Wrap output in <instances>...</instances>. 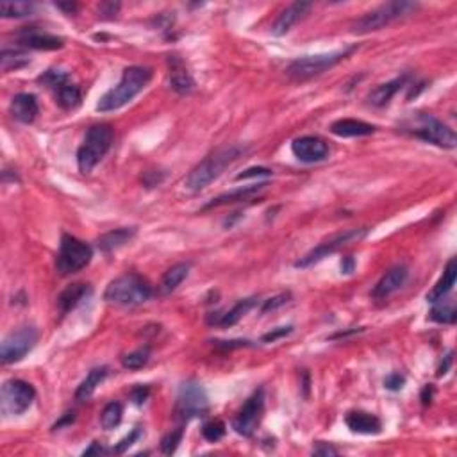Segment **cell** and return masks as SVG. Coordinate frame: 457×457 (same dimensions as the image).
Instances as JSON below:
<instances>
[{"mask_svg": "<svg viewBox=\"0 0 457 457\" xmlns=\"http://www.w3.org/2000/svg\"><path fill=\"white\" fill-rule=\"evenodd\" d=\"M243 154L245 147L241 145H231L217 150V152L207 156L202 163H198L197 166L190 171V176L184 181V188H186L190 193H200V191L206 190L213 181H217L234 161L240 159Z\"/></svg>", "mask_w": 457, "mask_h": 457, "instance_id": "1", "label": "cell"}, {"mask_svg": "<svg viewBox=\"0 0 457 457\" xmlns=\"http://www.w3.org/2000/svg\"><path fill=\"white\" fill-rule=\"evenodd\" d=\"M152 79V70L145 66H129L123 70V75L120 83L111 88L109 92L104 93L102 99L97 104V111L100 113H109L116 111L129 104L138 93H141L147 88V84Z\"/></svg>", "mask_w": 457, "mask_h": 457, "instance_id": "2", "label": "cell"}, {"mask_svg": "<svg viewBox=\"0 0 457 457\" xmlns=\"http://www.w3.org/2000/svg\"><path fill=\"white\" fill-rule=\"evenodd\" d=\"M400 130L413 134L427 143L441 147V149H456L457 145L456 133L432 114L411 113L408 118L400 122Z\"/></svg>", "mask_w": 457, "mask_h": 457, "instance_id": "3", "label": "cell"}, {"mask_svg": "<svg viewBox=\"0 0 457 457\" xmlns=\"http://www.w3.org/2000/svg\"><path fill=\"white\" fill-rule=\"evenodd\" d=\"M113 140L114 130L107 123H99L88 130L83 145L77 150V166L80 173H90L100 163V159L109 152Z\"/></svg>", "mask_w": 457, "mask_h": 457, "instance_id": "4", "label": "cell"}, {"mask_svg": "<svg viewBox=\"0 0 457 457\" xmlns=\"http://www.w3.org/2000/svg\"><path fill=\"white\" fill-rule=\"evenodd\" d=\"M152 297V286L136 274H126L114 279L104 291V298L116 305H140Z\"/></svg>", "mask_w": 457, "mask_h": 457, "instance_id": "5", "label": "cell"}, {"mask_svg": "<svg viewBox=\"0 0 457 457\" xmlns=\"http://www.w3.org/2000/svg\"><path fill=\"white\" fill-rule=\"evenodd\" d=\"M418 4L415 2H406V0H395V2H386V4L379 6V8L372 9L370 13L362 15L361 18L355 20L352 23V32L358 35H366V32L381 31L389 23L396 22V20L409 16L411 13L416 11Z\"/></svg>", "mask_w": 457, "mask_h": 457, "instance_id": "6", "label": "cell"}, {"mask_svg": "<svg viewBox=\"0 0 457 457\" xmlns=\"http://www.w3.org/2000/svg\"><path fill=\"white\" fill-rule=\"evenodd\" d=\"M354 49L339 50V52L331 54H318V56H305L300 59H295L288 68L286 73L288 77L293 80H309L312 77L322 75L324 72L331 70L332 66H336L338 63H341L347 56H351Z\"/></svg>", "mask_w": 457, "mask_h": 457, "instance_id": "7", "label": "cell"}, {"mask_svg": "<svg viewBox=\"0 0 457 457\" xmlns=\"http://www.w3.org/2000/svg\"><path fill=\"white\" fill-rule=\"evenodd\" d=\"M92 257L93 250L88 243H84V241L77 240V238L70 236V234H63L56 268L61 275L77 274V272L88 267Z\"/></svg>", "mask_w": 457, "mask_h": 457, "instance_id": "8", "label": "cell"}, {"mask_svg": "<svg viewBox=\"0 0 457 457\" xmlns=\"http://www.w3.org/2000/svg\"><path fill=\"white\" fill-rule=\"evenodd\" d=\"M36 398V391L29 382L13 379L4 382L0 395V408L6 416H20L31 408Z\"/></svg>", "mask_w": 457, "mask_h": 457, "instance_id": "9", "label": "cell"}, {"mask_svg": "<svg viewBox=\"0 0 457 457\" xmlns=\"http://www.w3.org/2000/svg\"><path fill=\"white\" fill-rule=\"evenodd\" d=\"M38 341V331L35 327H22L11 332L0 345V359L4 365L18 362L35 348Z\"/></svg>", "mask_w": 457, "mask_h": 457, "instance_id": "10", "label": "cell"}, {"mask_svg": "<svg viewBox=\"0 0 457 457\" xmlns=\"http://www.w3.org/2000/svg\"><path fill=\"white\" fill-rule=\"evenodd\" d=\"M209 409V400L206 391L198 382L188 381L181 386L179 396H177V413L183 420L204 416Z\"/></svg>", "mask_w": 457, "mask_h": 457, "instance_id": "11", "label": "cell"}, {"mask_svg": "<svg viewBox=\"0 0 457 457\" xmlns=\"http://www.w3.org/2000/svg\"><path fill=\"white\" fill-rule=\"evenodd\" d=\"M366 233H368V228L362 227V228H351V231H347V233L338 234V236H334V238H331V240L324 241V243L318 245L317 248H312L311 252H307V254H305L304 257H300V260H298L297 263H295V267H297V268H307V267H312V264L320 263V261L324 260V257H327L329 254H334L336 250H339V248L345 247V245L362 240V238L366 236Z\"/></svg>", "mask_w": 457, "mask_h": 457, "instance_id": "12", "label": "cell"}, {"mask_svg": "<svg viewBox=\"0 0 457 457\" xmlns=\"http://www.w3.org/2000/svg\"><path fill=\"white\" fill-rule=\"evenodd\" d=\"M264 413V391L263 389H257L250 398L245 402V406L241 408V411L238 413V416L233 422V429L238 432V434L252 436L257 429V425L261 423V418H263Z\"/></svg>", "mask_w": 457, "mask_h": 457, "instance_id": "13", "label": "cell"}, {"mask_svg": "<svg viewBox=\"0 0 457 457\" xmlns=\"http://www.w3.org/2000/svg\"><path fill=\"white\" fill-rule=\"evenodd\" d=\"M291 150L302 163H320L329 156V145L318 136L297 138L291 143Z\"/></svg>", "mask_w": 457, "mask_h": 457, "instance_id": "14", "label": "cell"}, {"mask_svg": "<svg viewBox=\"0 0 457 457\" xmlns=\"http://www.w3.org/2000/svg\"><path fill=\"white\" fill-rule=\"evenodd\" d=\"M311 2H295V4L288 6L281 15L277 16V20L272 25V35L274 36H284L291 31V27L298 22L300 18H304L311 9Z\"/></svg>", "mask_w": 457, "mask_h": 457, "instance_id": "15", "label": "cell"}, {"mask_svg": "<svg viewBox=\"0 0 457 457\" xmlns=\"http://www.w3.org/2000/svg\"><path fill=\"white\" fill-rule=\"evenodd\" d=\"M168 66H170V86L173 92L179 95H188L195 90V80L191 73L188 72L186 65L179 56L168 57Z\"/></svg>", "mask_w": 457, "mask_h": 457, "instance_id": "16", "label": "cell"}, {"mask_svg": "<svg viewBox=\"0 0 457 457\" xmlns=\"http://www.w3.org/2000/svg\"><path fill=\"white\" fill-rule=\"evenodd\" d=\"M408 268L406 267H395L389 272H386L384 277L375 284L374 291H372V297L377 298V300H382V298H388L389 295L395 293L396 290H400L404 282L408 281Z\"/></svg>", "mask_w": 457, "mask_h": 457, "instance_id": "17", "label": "cell"}, {"mask_svg": "<svg viewBox=\"0 0 457 457\" xmlns=\"http://www.w3.org/2000/svg\"><path fill=\"white\" fill-rule=\"evenodd\" d=\"M345 423L352 432L358 434H379L382 431V422L372 413L365 411H352L348 413Z\"/></svg>", "mask_w": 457, "mask_h": 457, "instance_id": "18", "label": "cell"}, {"mask_svg": "<svg viewBox=\"0 0 457 457\" xmlns=\"http://www.w3.org/2000/svg\"><path fill=\"white\" fill-rule=\"evenodd\" d=\"M255 304H257V298L255 297L243 298V300H240L238 304H234L233 309H228V311L225 312H218L217 317L213 315V317L207 318V324L218 325V327H231V325L238 324Z\"/></svg>", "mask_w": 457, "mask_h": 457, "instance_id": "19", "label": "cell"}, {"mask_svg": "<svg viewBox=\"0 0 457 457\" xmlns=\"http://www.w3.org/2000/svg\"><path fill=\"white\" fill-rule=\"evenodd\" d=\"M39 107L38 100L31 93H20L11 100V114L18 122L32 123L38 116Z\"/></svg>", "mask_w": 457, "mask_h": 457, "instance_id": "20", "label": "cell"}, {"mask_svg": "<svg viewBox=\"0 0 457 457\" xmlns=\"http://www.w3.org/2000/svg\"><path fill=\"white\" fill-rule=\"evenodd\" d=\"M267 186H268V183H260V184H250V186L238 188V190L228 191V193H224V195H220V197L213 198V202L207 204L204 209L227 206V204H234V202H243V200H248V198L255 197V195L260 193V191H263Z\"/></svg>", "mask_w": 457, "mask_h": 457, "instance_id": "21", "label": "cell"}, {"mask_svg": "<svg viewBox=\"0 0 457 457\" xmlns=\"http://www.w3.org/2000/svg\"><path fill=\"white\" fill-rule=\"evenodd\" d=\"M331 130L332 134H336V136L339 138H359V136H370V134H374L375 126L362 122V120L343 118L332 123Z\"/></svg>", "mask_w": 457, "mask_h": 457, "instance_id": "22", "label": "cell"}, {"mask_svg": "<svg viewBox=\"0 0 457 457\" xmlns=\"http://www.w3.org/2000/svg\"><path fill=\"white\" fill-rule=\"evenodd\" d=\"M456 279H457V263L456 260H450L449 264H446L445 272H443L441 279H439V281L434 284V288L427 293V300L431 302V304H434V302L441 300L443 297H446V295L452 291L453 284H456Z\"/></svg>", "mask_w": 457, "mask_h": 457, "instance_id": "23", "label": "cell"}, {"mask_svg": "<svg viewBox=\"0 0 457 457\" xmlns=\"http://www.w3.org/2000/svg\"><path fill=\"white\" fill-rule=\"evenodd\" d=\"M90 291H92L90 284H83V282H77V284L68 286V288L59 295V298H57L59 311H61L63 315H66V312H70L72 309H75L84 298L88 297Z\"/></svg>", "mask_w": 457, "mask_h": 457, "instance_id": "24", "label": "cell"}, {"mask_svg": "<svg viewBox=\"0 0 457 457\" xmlns=\"http://www.w3.org/2000/svg\"><path fill=\"white\" fill-rule=\"evenodd\" d=\"M20 45L29 47V49L36 50H57L63 49V39L57 38V36L47 35V32H38V31H25L20 38Z\"/></svg>", "mask_w": 457, "mask_h": 457, "instance_id": "25", "label": "cell"}, {"mask_svg": "<svg viewBox=\"0 0 457 457\" xmlns=\"http://www.w3.org/2000/svg\"><path fill=\"white\" fill-rule=\"evenodd\" d=\"M406 80H408V77L404 75V77H398V79H393V80H389V83L377 86V88H375L374 92L368 95L370 104L375 107H382V106H386V104H389V100H391L393 97L398 93V90L404 88Z\"/></svg>", "mask_w": 457, "mask_h": 457, "instance_id": "26", "label": "cell"}, {"mask_svg": "<svg viewBox=\"0 0 457 457\" xmlns=\"http://www.w3.org/2000/svg\"><path fill=\"white\" fill-rule=\"evenodd\" d=\"M136 234V228L134 227H122V228H114L111 233L102 234L99 238V248L102 252H113L116 248L123 247L127 241H130Z\"/></svg>", "mask_w": 457, "mask_h": 457, "instance_id": "27", "label": "cell"}, {"mask_svg": "<svg viewBox=\"0 0 457 457\" xmlns=\"http://www.w3.org/2000/svg\"><path fill=\"white\" fill-rule=\"evenodd\" d=\"M107 374H109V370H107L106 366H100V368H93L92 372L88 374V377L84 379V381L80 382L79 388H77L75 398L79 400V402L88 400L90 396H92L93 393H95V389L99 388L100 384H102V381L107 377Z\"/></svg>", "mask_w": 457, "mask_h": 457, "instance_id": "28", "label": "cell"}, {"mask_svg": "<svg viewBox=\"0 0 457 457\" xmlns=\"http://www.w3.org/2000/svg\"><path fill=\"white\" fill-rule=\"evenodd\" d=\"M190 274V264L188 263H177L163 275V281H161V290L164 293H171L176 291L181 284H183L184 279Z\"/></svg>", "mask_w": 457, "mask_h": 457, "instance_id": "29", "label": "cell"}, {"mask_svg": "<svg viewBox=\"0 0 457 457\" xmlns=\"http://www.w3.org/2000/svg\"><path fill=\"white\" fill-rule=\"evenodd\" d=\"M56 99L57 104H59L63 109H75L77 106H80L83 95H80V90L77 88L75 84L66 80L59 88H56Z\"/></svg>", "mask_w": 457, "mask_h": 457, "instance_id": "30", "label": "cell"}, {"mask_svg": "<svg viewBox=\"0 0 457 457\" xmlns=\"http://www.w3.org/2000/svg\"><path fill=\"white\" fill-rule=\"evenodd\" d=\"M457 318L456 302L452 298L443 297L441 300L434 302V307L431 311V320L438 324H453Z\"/></svg>", "mask_w": 457, "mask_h": 457, "instance_id": "31", "label": "cell"}, {"mask_svg": "<svg viewBox=\"0 0 457 457\" xmlns=\"http://www.w3.org/2000/svg\"><path fill=\"white\" fill-rule=\"evenodd\" d=\"M29 65V57H27L25 52L18 49H4L2 54H0V66L4 72H9V70H18L22 66Z\"/></svg>", "mask_w": 457, "mask_h": 457, "instance_id": "32", "label": "cell"}, {"mask_svg": "<svg viewBox=\"0 0 457 457\" xmlns=\"http://www.w3.org/2000/svg\"><path fill=\"white\" fill-rule=\"evenodd\" d=\"M35 13L32 2H2L0 4V15L4 18H25Z\"/></svg>", "mask_w": 457, "mask_h": 457, "instance_id": "33", "label": "cell"}, {"mask_svg": "<svg viewBox=\"0 0 457 457\" xmlns=\"http://www.w3.org/2000/svg\"><path fill=\"white\" fill-rule=\"evenodd\" d=\"M122 418H123L122 404H120V402H111V404H107L106 408H104L102 416H100V423H102V427L106 429V431H113V429H116V427L120 425Z\"/></svg>", "mask_w": 457, "mask_h": 457, "instance_id": "34", "label": "cell"}, {"mask_svg": "<svg viewBox=\"0 0 457 457\" xmlns=\"http://www.w3.org/2000/svg\"><path fill=\"white\" fill-rule=\"evenodd\" d=\"M150 359V348L149 347H141L138 351L130 352V354H126L122 358V366L127 370H140L149 362Z\"/></svg>", "mask_w": 457, "mask_h": 457, "instance_id": "35", "label": "cell"}, {"mask_svg": "<svg viewBox=\"0 0 457 457\" xmlns=\"http://www.w3.org/2000/svg\"><path fill=\"white\" fill-rule=\"evenodd\" d=\"M202 434L207 441H218V439H221L225 436V423L220 422V420H211V422H207L204 425Z\"/></svg>", "mask_w": 457, "mask_h": 457, "instance_id": "36", "label": "cell"}, {"mask_svg": "<svg viewBox=\"0 0 457 457\" xmlns=\"http://www.w3.org/2000/svg\"><path fill=\"white\" fill-rule=\"evenodd\" d=\"M181 441H183V429L171 431L170 434L164 436L163 441H161V450H163L164 453H168V456H170V453L176 452Z\"/></svg>", "mask_w": 457, "mask_h": 457, "instance_id": "37", "label": "cell"}, {"mask_svg": "<svg viewBox=\"0 0 457 457\" xmlns=\"http://www.w3.org/2000/svg\"><path fill=\"white\" fill-rule=\"evenodd\" d=\"M141 434H143V431H141L140 427H136V429H134V431L130 432V434L127 436V438H123L122 441L118 443V445L114 446V453H123V452H126V450L129 449L130 445H134V443H136L138 439L141 438Z\"/></svg>", "mask_w": 457, "mask_h": 457, "instance_id": "38", "label": "cell"}, {"mask_svg": "<svg viewBox=\"0 0 457 457\" xmlns=\"http://www.w3.org/2000/svg\"><path fill=\"white\" fill-rule=\"evenodd\" d=\"M290 297H291L290 293H281V295H277V297H274V298H268V300L264 302V305H263V309H261V311H263V312L274 311V309H277V307H281V305L288 304V302H290Z\"/></svg>", "mask_w": 457, "mask_h": 457, "instance_id": "39", "label": "cell"}, {"mask_svg": "<svg viewBox=\"0 0 457 457\" xmlns=\"http://www.w3.org/2000/svg\"><path fill=\"white\" fill-rule=\"evenodd\" d=\"M404 384H406V377L402 374H398V372L388 375L384 381V386L388 389H391V391H398V389L404 388Z\"/></svg>", "mask_w": 457, "mask_h": 457, "instance_id": "40", "label": "cell"}, {"mask_svg": "<svg viewBox=\"0 0 457 457\" xmlns=\"http://www.w3.org/2000/svg\"><path fill=\"white\" fill-rule=\"evenodd\" d=\"M263 176H272V170L268 168H248L245 170L243 173H238L236 181H243V179H250V177H263Z\"/></svg>", "mask_w": 457, "mask_h": 457, "instance_id": "41", "label": "cell"}, {"mask_svg": "<svg viewBox=\"0 0 457 457\" xmlns=\"http://www.w3.org/2000/svg\"><path fill=\"white\" fill-rule=\"evenodd\" d=\"M291 329L293 327H279V329H275V331H272V332H268V334H264L263 336V341L264 343H274V341H277L279 338H282V336H288L291 332Z\"/></svg>", "mask_w": 457, "mask_h": 457, "instance_id": "42", "label": "cell"}, {"mask_svg": "<svg viewBox=\"0 0 457 457\" xmlns=\"http://www.w3.org/2000/svg\"><path fill=\"white\" fill-rule=\"evenodd\" d=\"M147 398H149V388H143V386H140V388H136L133 391V400L136 402L138 406L145 404Z\"/></svg>", "mask_w": 457, "mask_h": 457, "instance_id": "43", "label": "cell"}, {"mask_svg": "<svg viewBox=\"0 0 457 457\" xmlns=\"http://www.w3.org/2000/svg\"><path fill=\"white\" fill-rule=\"evenodd\" d=\"M312 453H315V456H338V450L332 449L331 445L320 443V446H317V449L312 450Z\"/></svg>", "mask_w": 457, "mask_h": 457, "instance_id": "44", "label": "cell"}, {"mask_svg": "<svg viewBox=\"0 0 457 457\" xmlns=\"http://www.w3.org/2000/svg\"><path fill=\"white\" fill-rule=\"evenodd\" d=\"M56 8L61 9V11H65L66 15H73V13L77 11V4H73V2H56Z\"/></svg>", "mask_w": 457, "mask_h": 457, "instance_id": "45", "label": "cell"}, {"mask_svg": "<svg viewBox=\"0 0 457 457\" xmlns=\"http://www.w3.org/2000/svg\"><path fill=\"white\" fill-rule=\"evenodd\" d=\"M118 9H120V4H114V2L100 6V13H102V15H116Z\"/></svg>", "mask_w": 457, "mask_h": 457, "instance_id": "46", "label": "cell"}, {"mask_svg": "<svg viewBox=\"0 0 457 457\" xmlns=\"http://www.w3.org/2000/svg\"><path fill=\"white\" fill-rule=\"evenodd\" d=\"M432 393H434V388H432L431 384H427L425 388H423V391H422V402H423V406H427V404H429V402H431V400H432Z\"/></svg>", "mask_w": 457, "mask_h": 457, "instance_id": "47", "label": "cell"}, {"mask_svg": "<svg viewBox=\"0 0 457 457\" xmlns=\"http://www.w3.org/2000/svg\"><path fill=\"white\" fill-rule=\"evenodd\" d=\"M452 352H450L449 355H446L445 358V362H441V366H439V370H438V375L439 377H441V375H445L446 372H449V368H450V365H452Z\"/></svg>", "mask_w": 457, "mask_h": 457, "instance_id": "48", "label": "cell"}, {"mask_svg": "<svg viewBox=\"0 0 457 457\" xmlns=\"http://www.w3.org/2000/svg\"><path fill=\"white\" fill-rule=\"evenodd\" d=\"M354 260L352 257H345V260L341 261V270L345 272V274H352L354 272Z\"/></svg>", "mask_w": 457, "mask_h": 457, "instance_id": "49", "label": "cell"}, {"mask_svg": "<svg viewBox=\"0 0 457 457\" xmlns=\"http://www.w3.org/2000/svg\"><path fill=\"white\" fill-rule=\"evenodd\" d=\"M73 420H75V413H66L65 418L61 420V422H57L56 425H54V429H59L61 425H65V423H72Z\"/></svg>", "mask_w": 457, "mask_h": 457, "instance_id": "50", "label": "cell"}, {"mask_svg": "<svg viewBox=\"0 0 457 457\" xmlns=\"http://www.w3.org/2000/svg\"><path fill=\"white\" fill-rule=\"evenodd\" d=\"M104 452H106V450H104L99 443H93V445L90 446L86 452H84V456H92V453H104Z\"/></svg>", "mask_w": 457, "mask_h": 457, "instance_id": "51", "label": "cell"}]
</instances>
